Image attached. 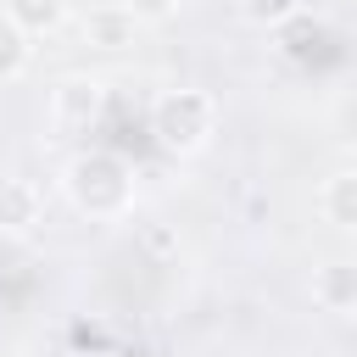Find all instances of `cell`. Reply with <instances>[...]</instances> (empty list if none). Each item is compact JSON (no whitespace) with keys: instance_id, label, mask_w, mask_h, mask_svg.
<instances>
[{"instance_id":"6da1fadb","label":"cell","mask_w":357,"mask_h":357,"mask_svg":"<svg viewBox=\"0 0 357 357\" xmlns=\"http://www.w3.org/2000/svg\"><path fill=\"white\" fill-rule=\"evenodd\" d=\"M61 195L84 218H123L134 206V173L117 151H78L61 167Z\"/></svg>"},{"instance_id":"7a4b0ae2","label":"cell","mask_w":357,"mask_h":357,"mask_svg":"<svg viewBox=\"0 0 357 357\" xmlns=\"http://www.w3.org/2000/svg\"><path fill=\"white\" fill-rule=\"evenodd\" d=\"M151 139L167 156H201L218 139V100L206 89H167L151 106Z\"/></svg>"},{"instance_id":"3957f363","label":"cell","mask_w":357,"mask_h":357,"mask_svg":"<svg viewBox=\"0 0 357 357\" xmlns=\"http://www.w3.org/2000/svg\"><path fill=\"white\" fill-rule=\"evenodd\" d=\"M106 112V84L89 73H67L50 89V128L56 134H89Z\"/></svg>"},{"instance_id":"277c9868","label":"cell","mask_w":357,"mask_h":357,"mask_svg":"<svg viewBox=\"0 0 357 357\" xmlns=\"http://www.w3.org/2000/svg\"><path fill=\"white\" fill-rule=\"evenodd\" d=\"M312 301L335 318H357V257H329L312 268Z\"/></svg>"},{"instance_id":"5b68a950","label":"cell","mask_w":357,"mask_h":357,"mask_svg":"<svg viewBox=\"0 0 357 357\" xmlns=\"http://www.w3.org/2000/svg\"><path fill=\"white\" fill-rule=\"evenodd\" d=\"M134 33H139V17H134L123 0H117V6H95V11L84 17V45H89V50H128Z\"/></svg>"},{"instance_id":"8992f818","label":"cell","mask_w":357,"mask_h":357,"mask_svg":"<svg viewBox=\"0 0 357 357\" xmlns=\"http://www.w3.org/2000/svg\"><path fill=\"white\" fill-rule=\"evenodd\" d=\"M45 218V201L28 178H0V234H33Z\"/></svg>"},{"instance_id":"52a82bcc","label":"cell","mask_w":357,"mask_h":357,"mask_svg":"<svg viewBox=\"0 0 357 357\" xmlns=\"http://www.w3.org/2000/svg\"><path fill=\"white\" fill-rule=\"evenodd\" d=\"M318 212H324V223L357 234V173H329L318 190Z\"/></svg>"},{"instance_id":"ba28073f","label":"cell","mask_w":357,"mask_h":357,"mask_svg":"<svg viewBox=\"0 0 357 357\" xmlns=\"http://www.w3.org/2000/svg\"><path fill=\"white\" fill-rule=\"evenodd\" d=\"M28 39H39V33H56L67 17H73V0H6L0 6Z\"/></svg>"},{"instance_id":"9c48e42d","label":"cell","mask_w":357,"mask_h":357,"mask_svg":"<svg viewBox=\"0 0 357 357\" xmlns=\"http://www.w3.org/2000/svg\"><path fill=\"white\" fill-rule=\"evenodd\" d=\"M28 61H33V39L0 11V84H11V78H22L28 73Z\"/></svg>"},{"instance_id":"30bf717a","label":"cell","mask_w":357,"mask_h":357,"mask_svg":"<svg viewBox=\"0 0 357 357\" xmlns=\"http://www.w3.org/2000/svg\"><path fill=\"white\" fill-rule=\"evenodd\" d=\"M234 6H240V17L257 22V28H279V22H290V17L301 11V0H234Z\"/></svg>"},{"instance_id":"8fae6325","label":"cell","mask_w":357,"mask_h":357,"mask_svg":"<svg viewBox=\"0 0 357 357\" xmlns=\"http://www.w3.org/2000/svg\"><path fill=\"white\" fill-rule=\"evenodd\" d=\"M139 22H167V17H178L184 11V0H123Z\"/></svg>"},{"instance_id":"7c38bea8","label":"cell","mask_w":357,"mask_h":357,"mask_svg":"<svg viewBox=\"0 0 357 357\" xmlns=\"http://www.w3.org/2000/svg\"><path fill=\"white\" fill-rule=\"evenodd\" d=\"M324 11L340 33H357V0H324Z\"/></svg>"},{"instance_id":"4fadbf2b","label":"cell","mask_w":357,"mask_h":357,"mask_svg":"<svg viewBox=\"0 0 357 357\" xmlns=\"http://www.w3.org/2000/svg\"><path fill=\"white\" fill-rule=\"evenodd\" d=\"M11 357H28V351H11Z\"/></svg>"}]
</instances>
